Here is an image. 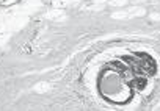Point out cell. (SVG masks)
<instances>
[{
	"mask_svg": "<svg viewBox=\"0 0 160 111\" xmlns=\"http://www.w3.org/2000/svg\"><path fill=\"white\" fill-rule=\"evenodd\" d=\"M47 88H49L47 84H36V86H35V91H36V92H44Z\"/></svg>",
	"mask_w": 160,
	"mask_h": 111,
	"instance_id": "6da1fadb",
	"label": "cell"
}]
</instances>
